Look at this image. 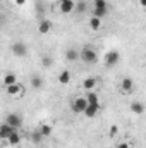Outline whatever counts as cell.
Wrapping results in <instances>:
<instances>
[{
	"label": "cell",
	"instance_id": "cell-26",
	"mask_svg": "<svg viewBox=\"0 0 146 148\" xmlns=\"http://www.w3.org/2000/svg\"><path fill=\"white\" fill-rule=\"evenodd\" d=\"M31 140H33V143H36V145H40V143H41V140H43V136H41V133H40V131H35V133H33V134H31Z\"/></svg>",
	"mask_w": 146,
	"mask_h": 148
},
{
	"label": "cell",
	"instance_id": "cell-25",
	"mask_svg": "<svg viewBox=\"0 0 146 148\" xmlns=\"http://www.w3.org/2000/svg\"><path fill=\"white\" fill-rule=\"evenodd\" d=\"M41 66H43V67H46V69H48V67H52V66H53V59H52V57H48V55H43V57H41Z\"/></svg>",
	"mask_w": 146,
	"mask_h": 148
},
{
	"label": "cell",
	"instance_id": "cell-4",
	"mask_svg": "<svg viewBox=\"0 0 146 148\" xmlns=\"http://www.w3.org/2000/svg\"><path fill=\"white\" fill-rule=\"evenodd\" d=\"M86 105H88L86 98H84V97H77V98H74L72 103H71V110H72L74 114H83L84 109H86Z\"/></svg>",
	"mask_w": 146,
	"mask_h": 148
},
{
	"label": "cell",
	"instance_id": "cell-14",
	"mask_svg": "<svg viewBox=\"0 0 146 148\" xmlns=\"http://www.w3.org/2000/svg\"><path fill=\"white\" fill-rule=\"evenodd\" d=\"M83 88L86 91H93V88H96V77H86L83 81Z\"/></svg>",
	"mask_w": 146,
	"mask_h": 148
},
{
	"label": "cell",
	"instance_id": "cell-27",
	"mask_svg": "<svg viewBox=\"0 0 146 148\" xmlns=\"http://www.w3.org/2000/svg\"><path fill=\"white\" fill-rule=\"evenodd\" d=\"M117 133H119V127H117L115 124H112V126H110V138H113Z\"/></svg>",
	"mask_w": 146,
	"mask_h": 148
},
{
	"label": "cell",
	"instance_id": "cell-10",
	"mask_svg": "<svg viewBox=\"0 0 146 148\" xmlns=\"http://www.w3.org/2000/svg\"><path fill=\"white\" fill-rule=\"evenodd\" d=\"M98 112H100V105H91V103H88L83 114H84L88 119H91V117H96V114H98Z\"/></svg>",
	"mask_w": 146,
	"mask_h": 148
},
{
	"label": "cell",
	"instance_id": "cell-22",
	"mask_svg": "<svg viewBox=\"0 0 146 148\" xmlns=\"http://www.w3.org/2000/svg\"><path fill=\"white\" fill-rule=\"evenodd\" d=\"M31 88H35V90H41L43 88V79L40 76H33L31 77Z\"/></svg>",
	"mask_w": 146,
	"mask_h": 148
},
{
	"label": "cell",
	"instance_id": "cell-16",
	"mask_svg": "<svg viewBox=\"0 0 146 148\" xmlns=\"http://www.w3.org/2000/svg\"><path fill=\"white\" fill-rule=\"evenodd\" d=\"M131 112L136 114V115H143V112H145V105H143L141 102H132V103H131Z\"/></svg>",
	"mask_w": 146,
	"mask_h": 148
},
{
	"label": "cell",
	"instance_id": "cell-19",
	"mask_svg": "<svg viewBox=\"0 0 146 148\" xmlns=\"http://www.w3.org/2000/svg\"><path fill=\"white\" fill-rule=\"evenodd\" d=\"M38 131L41 133V136H43V138H48V136L52 134V131H53V127H52L50 124H41Z\"/></svg>",
	"mask_w": 146,
	"mask_h": 148
},
{
	"label": "cell",
	"instance_id": "cell-3",
	"mask_svg": "<svg viewBox=\"0 0 146 148\" xmlns=\"http://www.w3.org/2000/svg\"><path fill=\"white\" fill-rule=\"evenodd\" d=\"M5 124H9L12 129H19L21 126H23V117L19 115V114H16V112H12V114H9L7 115V119H5Z\"/></svg>",
	"mask_w": 146,
	"mask_h": 148
},
{
	"label": "cell",
	"instance_id": "cell-29",
	"mask_svg": "<svg viewBox=\"0 0 146 148\" xmlns=\"http://www.w3.org/2000/svg\"><path fill=\"white\" fill-rule=\"evenodd\" d=\"M14 2H16V5H19V7H21V5H24V3H26V0H14Z\"/></svg>",
	"mask_w": 146,
	"mask_h": 148
},
{
	"label": "cell",
	"instance_id": "cell-20",
	"mask_svg": "<svg viewBox=\"0 0 146 148\" xmlns=\"http://www.w3.org/2000/svg\"><path fill=\"white\" fill-rule=\"evenodd\" d=\"M59 83H60V84H69V83H71V73H69L67 69L59 74Z\"/></svg>",
	"mask_w": 146,
	"mask_h": 148
},
{
	"label": "cell",
	"instance_id": "cell-8",
	"mask_svg": "<svg viewBox=\"0 0 146 148\" xmlns=\"http://www.w3.org/2000/svg\"><path fill=\"white\" fill-rule=\"evenodd\" d=\"M52 28H53L52 21H50V19H43V21L40 23V26H38V33H40V35H48V33L52 31Z\"/></svg>",
	"mask_w": 146,
	"mask_h": 148
},
{
	"label": "cell",
	"instance_id": "cell-2",
	"mask_svg": "<svg viewBox=\"0 0 146 148\" xmlns=\"http://www.w3.org/2000/svg\"><path fill=\"white\" fill-rule=\"evenodd\" d=\"M5 91H7V95H9V97H24V93H26L24 86H23V84H19V83H14V84L5 86Z\"/></svg>",
	"mask_w": 146,
	"mask_h": 148
},
{
	"label": "cell",
	"instance_id": "cell-1",
	"mask_svg": "<svg viewBox=\"0 0 146 148\" xmlns=\"http://www.w3.org/2000/svg\"><path fill=\"white\" fill-rule=\"evenodd\" d=\"M79 59L86 64V66H95L98 62V53L91 45H86L81 52H79Z\"/></svg>",
	"mask_w": 146,
	"mask_h": 148
},
{
	"label": "cell",
	"instance_id": "cell-15",
	"mask_svg": "<svg viewBox=\"0 0 146 148\" xmlns=\"http://www.w3.org/2000/svg\"><path fill=\"white\" fill-rule=\"evenodd\" d=\"M84 98H86V102L91 103V105H100V97H98L95 91H88V95H86Z\"/></svg>",
	"mask_w": 146,
	"mask_h": 148
},
{
	"label": "cell",
	"instance_id": "cell-24",
	"mask_svg": "<svg viewBox=\"0 0 146 148\" xmlns=\"http://www.w3.org/2000/svg\"><path fill=\"white\" fill-rule=\"evenodd\" d=\"M93 9H108L107 0H93Z\"/></svg>",
	"mask_w": 146,
	"mask_h": 148
},
{
	"label": "cell",
	"instance_id": "cell-13",
	"mask_svg": "<svg viewBox=\"0 0 146 148\" xmlns=\"http://www.w3.org/2000/svg\"><path fill=\"white\" fill-rule=\"evenodd\" d=\"M12 131H16V129H12L9 124H0V140H7L9 138V134L12 133Z\"/></svg>",
	"mask_w": 146,
	"mask_h": 148
},
{
	"label": "cell",
	"instance_id": "cell-11",
	"mask_svg": "<svg viewBox=\"0 0 146 148\" xmlns=\"http://www.w3.org/2000/svg\"><path fill=\"white\" fill-rule=\"evenodd\" d=\"M5 141H7V143H9L10 147H17V145L21 143V134H19L17 131H12V133L9 134V138H7Z\"/></svg>",
	"mask_w": 146,
	"mask_h": 148
},
{
	"label": "cell",
	"instance_id": "cell-23",
	"mask_svg": "<svg viewBox=\"0 0 146 148\" xmlns=\"http://www.w3.org/2000/svg\"><path fill=\"white\" fill-rule=\"evenodd\" d=\"M107 14H108V9H93V17L103 19V17H107Z\"/></svg>",
	"mask_w": 146,
	"mask_h": 148
},
{
	"label": "cell",
	"instance_id": "cell-5",
	"mask_svg": "<svg viewBox=\"0 0 146 148\" xmlns=\"http://www.w3.org/2000/svg\"><path fill=\"white\" fill-rule=\"evenodd\" d=\"M10 50H12V53H14L16 57H26V55H28V47H26V43H23V41H16V43L10 47Z\"/></svg>",
	"mask_w": 146,
	"mask_h": 148
},
{
	"label": "cell",
	"instance_id": "cell-17",
	"mask_svg": "<svg viewBox=\"0 0 146 148\" xmlns=\"http://www.w3.org/2000/svg\"><path fill=\"white\" fill-rule=\"evenodd\" d=\"M2 83H3V86H9V84H14V83H17V77H16V74H14V73H7L5 76H3Z\"/></svg>",
	"mask_w": 146,
	"mask_h": 148
},
{
	"label": "cell",
	"instance_id": "cell-28",
	"mask_svg": "<svg viewBox=\"0 0 146 148\" xmlns=\"http://www.w3.org/2000/svg\"><path fill=\"white\" fill-rule=\"evenodd\" d=\"M117 148H131V147H129V143H126V141H120V143H117Z\"/></svg>",
	"mask_w": 146,
	"mask_h": 148
},
{
	"label": "cell",
	"instance_id": "cell-9",
	"mask_svg": "<svg viewBox=\"0 0 146 148\" xmlns=\"http://www.w3.org/2000/svg\"><path fill=\"white\" fill-rule=\"evenodd\" d=\"M120 90H122L124 93H132V90H134V81H132L131 77H124V79L120 81Z\"/></svg>",
	"mask_w": 146,
	"mask_h": 148
},
{
	"label": "cell",
	"instance_id": "cell-6",
	"mask_svg": "<svg viewBox=\"0 0 146 148\" xmlns=\"http://www.w3.org/2000/svg\"><path fill=\"white\" fill-rule=\"evenodd\" d=\"M120 62V53L117 52V50H112L108 52L107 55H105V66L107 67H113V66H117Z\"/></svg>",
	"mask_w": 146,
	"mask_h": 148
},
{
	"label": "cell",
	"instance_id": "cell-30",
	"mask_svg": "<svg viewBox=\"0 0 146 148\" xmlns=\"http://www.w3.org/2000/svg\"><path fill=\"white\" fill-rule=\"evenodd\" d=\"M139 3H141V5H146V0H139Z\"/></svg>",
	"mask_w": 146,
	"mask_h": 148
},
{
	"label": "cell",
	"instance_id": "cell-21",
	"mask_svg": "<svg viewBox=\"0 0 146 148\" xmlns=\"http://www.w3.org/2000/svg\"><path fill=\"white\" fill-rule=\"evenodd\" d=\"M88 24H89V28H91L93 31H96V29H100V28H102V19H98V17H93V16H91V19H89V23H88Z\"/></svg>",
	"mask_w": 146,
	"mask_h": 148
},
{
	"label": "cell",
	"instance_id": "cell-12",
	"mask_svg": "<svg viewBox=\"0 0 146 148\" xmlns=\"http://www.w3.org/2000/svg\"><path fill=\"white\" fill-rule=\"evenodd\" d=\"M65 60H67V62H76V60H79V50H77V48H67V52H65Z\"/></svg>",
	"mask_w": 146,
	"mask_h": 148
},
{
	"label": "cell",
	"instance_id": "cell-18",
	"mask_svg": "<svg viewBox=\"0 0 146 148\" xmlns=\"http://www.w3.org/2000/svg\"><path fill=\"white\" fill-rule=\"evenodd\" d=\"M88 10V3L84 2V0H79V2H76V5H74V12H77V14H83V12H86Z\"/></svg>",
	"mask_w": 146,
	"mask_h": 148
},
{
	"label": "cell",
	"instance_id": "cell-7",
	"mask_svg": "<svg viewBox=\"0 0 146 148\" xmlns=\"http://www.w3.org/2000/svg\"><path fill=\"white\" fill-rule=\"evenodd\" d=\"M74 5H76L74 0H59V10L62 14H71V12H74Z\"/></svg>",
	"mask_w": 146,
	"mask_h": 148
}]
</instances>
